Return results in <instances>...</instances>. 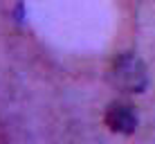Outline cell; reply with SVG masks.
<instances>
[]
</instances>
